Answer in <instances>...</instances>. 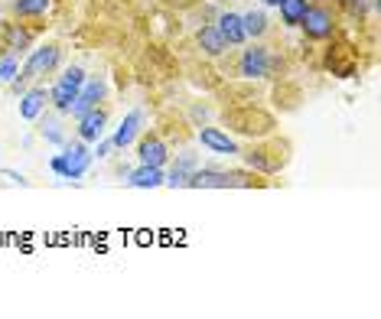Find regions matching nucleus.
Segmentation results:
<instances>
[{
  "label": "nucleus",
  "mask_w": 381,
  "mask_h": 319,
  "mask_svg": "<svg viewBox=\"0 0 381 319\" xmlns=\"http://www.w3.org/2000/svg\"><path fill=\"white\" fill-rule=\"evenodd\" d=\"M59 65H62V46L59 43L33 46L30 53H26V62H23L20 72H17V78L10 82V88L17 95H23V92L30 88V82H40L46 75H53Z\"/></svg>",
  "instance_id": "nucleus-1"
},
{
  "label": "nucleus",
  "mask_w": 381,
  "mask_h": 319,
  "mask_svg": "<svg viewBox=\"0 0 381 319\" xmlns=\"http://www.w3.org/2000/svg\"><path fill=\"white\" fill-rule=\"evenodd\" d=\"M92 163H95V157H92V150H88L85 140H65L62 153H56V157L49 160V170H53L59 180L78 182L85 173L92 170Z\"/></svg>",
  "instance_id": "nucleus-2"
},
{
  "label": "nucleus",
  "mask_w": 381,
  "mask_h": 319,
  "mask_svg": "<svg viewBox=\"0 0 381 319\" xmlns=\"http://www.w3.org/2000/svg\"><path fill=\"white\" fill-rule=\"evenodd\" d=\"M300 30L313 43H326L339 33V13L329 3H310L303 20H300Z\"/></svg>",
  "instance_id": "nucleus-3"
},
{
  "label": "nucleus",
  "mask_w": 381,
  "mask_h": 319,
  "mask_svg": "<svg viewBox=\"0 0 381 319\" xmlns=\"http://www.w3.org/2000/svg\"><path fill=\"white\" fill-rule=\"evenodd\" d=\"M280 147H287V140H271V144H257V147L251 150H242L238 157L244 160V166L251 173H257V176H274V173H280L287 166V160L290 157H274Z\"/></svg>",
  "instance_id": "nucleus-4"
},
{
  "label": "nucleus",
  "mask_w": 381,
  "mask_h": 319,
  "mask_svg": "<svg viewBox=\"0 0 381 319\" xmlns=\"http://www.w3.org/2000/svg\"><path fill=\"white\" fill-rule=\"evenodd\" d=\"M85 69L82 65H69L59 78H56V85L49 88V107H53L56 114H69V107H72V101H75V95H78V88L85 85Z\"/></svg>",
  "instance_id": "nucleus-5"
},
{
  "label": "nucleus",
  "mask_w": 381,
  "mask_h": 319,
  "mask_svg": "<svg viewBox=\"0 0 381 319\" xmlns=\"http://www.w3.org/2000/svg\"><path fill=\"white\" fill-rule=\"evenodd\" d=\"M33 30L26 23H20L17 17L13 20L0 23V55H23L33 49Z\"/></svg>",
  "instance_id": "nucleus-6"
},
{
  "label": "nucleus",
  "mask_w": 381,
  "mask_h": 319,
  "mask_svg": "<svg viewBox=\"0 0 381 319\" xmlns=\"http://www.w3.org/2000/svg\"><path fill=\"white\" fill-rule=\"evenodd\" d=\"M274 72V59H271V49L261 43H251L248 49H242V59H238V75L242 78H267Z\"/></svg>",
  "instance_id": "nucleus-7"
},
{
  "label": "nucleus",
  "mask_w": 381,
  "mask_h": 319,
  "mask_svg": "<svg viewBox=\"0 0 381 319\" xmlns=\"http://www.w3.org/2000/svg\"><path fill=\"white\" fill-rule=\"evenodd\" d=\"M105 98H108V82L98 78V75H88L85 85L78 88V95H75L72 107H69V117H82L85 111H92V107L101 105Z\"/></svg>",
  "instance_id": "nucleus-8"
},
{
  "label": "nucleus",
  "mask_w": 381,
  "mask_h": 319,
  "mask_svg": "<svg viewBox=\"0 0 381 319\" xmlns=\"http://www.w3.org/2000/svg\"><path fill=\"white\" fill-rule=\"evenodd\" d=\"M196 140H199V147H205L209 153H219V157H238V153H242V144H238L232 134H225L222 128H205V124H202Z\"/></svg>",
  "instance_id": "nucleus-9"
},
{
  "label": "nucleus",
  "mask_w": 381,
  "mask_h": 319,
  "mask_svg": "<svg viewBox=\"0 0 381 319\" xmlns=\"http://www.w3.org/2000/svg\"><path fill=\"white\" fill-rule=\"evenodd\" d=\"M144 124H147V114L140 111V107H134V111H127L124 121L117 124V130L111 134V147L115 150H127L137 144V137L144 134Z\"/></svg>",
  "instance_id": "nucleus-10"
},
{
  "label": "nucleus",
  "mask_w": 381,
  "mask_h": 319,
  "mask_svg": "<svg viewBox=\"0 0 381 319\" xmlns=\"http://www.w3.org/2000/svg\"><path fill=\"white\" fill-rule=\"evenodd\" d=\"M137 160L144 163V166H167V163H169L167 140L144 130V134L137 137Z\"/></svg>",
  "instance_id": "nucleus-11"
},
{
  "label": "nucleus",
  "mask_w": 381,
  "mask_h": 319,
  "mask_svg": "<svg viewBox=\"0 0 381 319\" xmlns=\"http://www.w3.org/2000/svg\"><path fill=\"white\" fill-rule=\"evenodd\" d=\"M78 121V128H75V137L85 140V144H95L98 137H105V128H108V111L101 105L92 107V111H85L82 117H75Z\"/></svg>",
  "instance_id": "nucleus-12"
},
{
  "label": "nucleus",
  "mask_w": 381,
  "mask_h": 319,
  "mask_svg": "<svg viewBox=\"0 0 381 319\" xmlns=\"http://www.w3.org/2000/svg\"><path fill=\"white\" fill-rule=\"evenodd\" d=\"M189 189H232V170L196 166L189 176Z\"/></svg>",
  "instance_id": "nucleus-13"
},
{
  "label": "nucleus",
  "mask_w": 381,
  "mask_h": 319,
  "mask_svg": "<svg viewBox=\"0 0 381 319\" xmlns=\"http://www.w3.org/2000/svg\"><path fill=\"white\" fill-rule=\"evenodd\" d=\"M49 107V88L46 85H30L20 95V117L23 121H36Z\"/></svg>",
  "instance_id": "nucleus-14"
},
{
  "label": "nucleus",
  "mask_w": 381,
  "mask_h": 319,
  "mask_svg": "<svg viewBox=\"0 0 381 319\" xmlns=\"http://www.w3.org/2000/svg\"><path fill=\"white\" fill-rule=\"evenodd\" d=\"M163 180H167V170H163V166H144V163H140L137 170L127 173L124 186H130V189H160Z\"/></svg>",
  "instance_id": "nucleus-15"
},
{
  "label": "nucleus",
  "mask_w": 381,
  "mask_h": 319,
  "mask_svg": "<svg viewBox=\"0 0 381 319\" xmlns=\"http://www.w3.org/2000/svg\"><path fill=\"white\" fill-rule=\"evenodd\" d=\"M215 26H219V33L225 36L228 49H232V46H244V43H248V36H244V26H242V13L222 10L219 17H215Z\"/></svg>",
  "instance_id": "nucleus-16"
},
{
  "label": "nucleus",
  "mask_w": 381,
  "mask_h": 319,
  "mask_svg": "<svg viewBox=\"0 0 381 319\" xmlns=\"http://www.w3.org/2000/svg\"><path fill=\"white\" fill-rule=\"evenodd\" d=\"M196 43H199V49L209 55V59H222V55L228 53V43H225V36L219 33L215 23H209V26H202V30L196 33Z\"/></svg>",
  "instance_id": "nucleus-17"
},
{
  "label": "nucleus",
  "mask_w": 381,
  "mask_h": 319,
  "mask_svg": "<svg viewBox=\"0 0 381 319\" xmlns=\"http://www.w3.org/2000/svg\"><path fill=\"white\" fill-rule=\"evenodd\" d=\"M36 124H40V137L46 140V144H53V147H62L65 140V128H62V114H46L42 111L40 117H36Z\"/></svg>",
  "instance_id": "nucleus-18"
},
{
  "label": "nucleus",
  "mask_w": 381,
  "mask_h": 319,
  "mask_svg": "<svg viewBox=\"0 0 381 319\" xmlns=\"http://www.w3.org/2000/svg\"><path fill=\"white\" fill-rule=\"evenodd\" d=\"M53 10V0H10V17L17 20H40Z\"/></svg>",
  "instance_id": "nucleus-19"
},
{
  "label": "nucleus",
  "mask_w": 381,
  "mask_h": 319,
  "mask_svg": "<svg viewBox=\"0 0 381 319\" xmlns=\"http://www.w3.org/2000/svg\"><path fill=\"white\" fill-rule=\"evenodd\" d=\"M242 26L251 43H261L267 36V30H271V20H267L264 10H248V13H242Z\"/></svg>",
  "instance_id": "nucleus-20"
},
{
  "label": "nucleus",
  "mask_w": 381,
  "mask_h": 319,
  "mask_svg": "<svg viewBox=\"0 0 381 319\" xmlns=\"http://www.w3.org/2000/svg\"><path fill=\"white\" fill-rule=\"evenodd\" d=\"M310 0H280L277 3V10H280V23H284L287 30H296L300 20H303V13H307Z\"/></svg>",
  "instance_id": "nucleus-21"
},
{
  "label": "nucleus",
  "mask_w": 381,
  "mask_h": 319,
  "mask_svg": "<svg viewBox=\"0 0 381 319\" xmlns=\"http://www.w3.org/2000/svg\"><path fill=\"white\" fill-rule=\"evenodd\" d=\"M339 7H342V10H349L355 20H365V17L378 7V0H339Z\"/></svg>",
  "instance_id": "nucleus-22"
},
{
  "label": "nucleus",
  "mask_w": 381,
  "mask_h": 319,
  "mask_svg": "<svg viewBox=\"0 0 381 319\" xmlns=\"http://www.w3.org/2000/svg\"><path fill=\"white\" fill-rule=\"evenodd\" d=\"M17 72H20V55H0V82L10 85Z\"/></svg>",
  "instance_id": "nucleus-23"
},
{
  "label": "nucleus",
  "mask_w": 381,
  "mask_h": 319,
  "mask_svg": "<svg viewBox=\"0 0 381 319\" xmlns=\"http://www.w3.org/2000/svg\"><path fill=\"white\" fill-rule=\"evenodd\" d=\"M189 170H180V166H173V170L167 173V180H163V186H169V189H189Z\"/></svg>",
  "instance_id": "nucleus-24"
},
{
  "label": "nucleus",
  "mask_w": 381,
  "mask_h": 319,
  "mask_svg": "<svg viewBox=\"0 0 381 319\" xmlns=\"http://www.w3.org/2000/svg\"><path fill=\"white\" fill-rule=\"evenodd\" d=\"M176 166H180V170H196V166H199V157H196V153H192V150H186V153H180V157H176Z\"/></svg>",
  "instance_id": "nucleus-25"
},
{
  "label": "nucleus",
  "mask_w": 381,
  "mask_h": 319,
  "mask_svg": "<svg viewBox=\"0 0 381 319\" xmlns=\"http://www.w3.org/2000/svg\"><path fill=\"white\" fill-rule=\"evenodd\" d=\"M111 150H115V147H111V137H98L95 140V150H92V157L101 160V157H108Z\"/></svg>",
  "instance_id": "nucleus-26"
},
{
  "label": "nucleus",
  "mask_w": 381,
  "mask_h": 319,
  "mask_svg": "<svg viewBox=\"0 0 381 319\" xmlns=\"http://www.w3.org/2000/svg\"><path fill=\"white\" fill-rule=\"evenodd\" d=\"M3 176H7L10 182H20V186H26V180H23V176H20L17 170H3Z\"/></svg>",
  "instance_id": "nucleus-27"
},
{
  "label": "nucleus",
  "mask_w": 381,
  "mask_h": 319,
  "mask_svg": "<svg viewBox=\"0 0 381 319\" xmlns=\"http://www.w3.org/2000/svg\"><path fill=\"white\" fill-rule=\"evenodd\" d=\"M261 3H264V7H277V3H280V0H261Z\"/></svg>",
  "instance_id": "nucleus-28"
},
{
  "label": "nucleus",
  "mask_w": 381,
  "mask_h": 319,
  "mask_svg": "<svg viewBox=\"0 0 381 319\" xmlns=\"http://www.w3.org/2000/svg\"><path fill=\"white\" fill-rule=\"evenodd\" d=\"M310 3H329V0H310Z\"/></svg>",
  "instance_id": "nucleus-29"
},
{
  "label": "nucleus",
  "mask_w": 381,
  "mask_h": 319,
  "mask_svg": "<svg viewBox=\"0 0 381 319\" xmlns=\"http://www.w3.org/2000/svg\"><path fill=\"white\" fill-rule=\"evenodd\" d=\"M0 23H3V17H0Z\"/></svg>",
  "instance_id": "nucleus-30"
},
{
  "label": "nucleus",
  "mask_w": 381,
  "mask_h": 319,
  "mask_svg": "<svg viewBox=\"0 0 381 319\" xmlns=\"http://www.w3.org/2000/svg\"><path fill=\"white\" fill-rule=\"evenodd\" d=\"M336 3H339V0H336Z\"/></svg>",
  "instance_id": "nucleus-31"
}]
</instances>
